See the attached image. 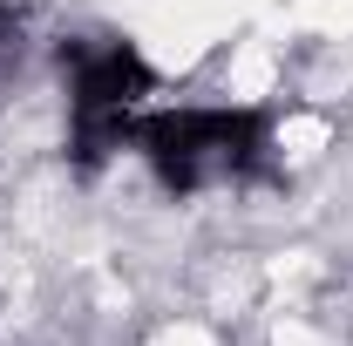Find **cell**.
<instances>
[{"instance_id": "6da1fadb", "label": "cell", "mask_w": 353, "mask_h": 346, "mask_svg": "<svg viewBox=\"0 0 353 346\" xmlns=\"http://www.w3.org/2000/svg\"><path fill=\"white\" fill-rule=\"evenodd\" d=\"M265 0H130L136 34H143V54L157 68H190L204 48L218 41L224 28H238L245 14H259Z\"/></svg>"}, {"instance_id": "7a4b0ae2", "label": "cell", "mask_w": 353, "mask_h": 346, "mask_svg": "<svg viewBox=\"0 0 353 346\" xmlns=\"http://www.w3.org/2000/svg\"><path fill=\"white\" fill-rule=\"evenodd\" d=\"M272 75H279V61H272L265 48H245V54L231 61V95H238V102H259V95H272Z\"/></svg>"}, {"instance_id": "3957f363", "label": "cell", "mask_w": 353, "mask_h": 346, "mask_svg": "<svg viewBox=\"0 0 353 346\" xmlns=\"http://www.w3.org/2000/svg\"><path fill=\"white\" fill-rule=\"evenodd\" d=\"M326 136H333V130H326V116H292V123L279 130V150L306 163V156H319V150H326Z\"/></svg>"}, {"instance_id": "277c9868", "label": "cell", "mask_w": 353, "mask_h": 346, "mask_svg": "<svg viewBox=\"0 0 353 346\" xmlns=\"http://www.w3.org/2000/svg\"><path fill=\"white\" fill-rule=\"evenodd\" d=\"M299 21L319 28V34H347V28H353V0H306Z\"/></svg>"}, {"instance_id": "5b68a950", "label": "cell", "mask_w": 353, "mask_h": 346, "mask_svg": "<svg viewBox=\"0 0 353 346\" xmlns=\"http://www.w3.org/2000/svg\"><path fill=\"white\" fill-rule=\"evenodd\" d=\"M272 346H319V333L299 326V319H279V326H272Z\"/></svg>"}, {"instance_id": "8992f818", "label": "cell", "mask_w": 353, "mask_h": 346, "mask_svg": "<svg viewBox=\"0 0 353 346\" xmlns=\"http://www.w3.org/2000/svg\"><path fill=\"white\" fill-rule=\"evenodd\" d=\"M150 346H211V333L204 326H170V333H157Z\"/></svg>"}, {"instance_id": "52a82bcc", "label": "cell", "mask_w": 353, "mask_h": 346, "mask_svg": "<svg viewBox=\"0 0 353 346\" xmlns=\"http://www.w3.org/2000/svg\"><path fill=\"white\" fill-rule=\"evenodd\" d=\"M272 278H279V285H299V278H312V265L306 258H292V265L279 258V265H272Z\"/></svg>"}]
</instances>
